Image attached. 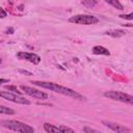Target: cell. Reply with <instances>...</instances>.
Instances as JSON below:
<instances>
[{"label":"cell","mask_w":133,"mask_h":133,"mask_svg":"<svg viewBox=\"0 0 133 133\" xmlns=\"http://www.w3.org/2000/svg\"><path fill=\"white\" fill-rule=\"evenodd\" d=\"M31 83H33L34 85L36 86H39L42 88H46V89H50L54 92H58V94H61V95H64V96H68V97H71L75 100H83V97L78 94L77 91H75L74 89L72 88H68L65 86H61V85H58L57 83H54V82H45V81H31Z\"/></svg>","instance_id":"cell-1"},{"label":"cell","mask_w":133,"mask_h":133,"mask_svg":"<svg viewBox=\"0 0 133 133\" xmlns=\"http://www.w3.org/2000/svg\"><path fill=\"white\" fill-rule=\"evenodd\" d=\"M1 125L5 128L9 129V130L21 132V133H33L34 132L33 127H31L25 123L15 121V119H4L1 122Z\"/></svg>","instance_id":"cell-2"},{"label":"cell","mask_w":133,"mask_h":133,"mask_svg":"<svg viewBox=\"0 0 133 133\" xmlns=\"http://www.w3.org/2000/svg\"><path fill=\"white\" fill-rule=\"evenodd\" d=\"M70 23L81 24V25H94L99 23V19L90 15H76L69 19Z\"/></svg>","instance_id":"cell-3"},{"label":"cell","mask_w":133,"mask_h":133,"mask_svg":"<svg viewBox=\"0 0 133 133\" xmlns=\"http://www.w3.org/2000/svg\"><path fill=\"white\" fill-rule=\"evenodd\" d=\"M104 96L106 98H109L111 100L114 101H119V102H124V103H128V104H133V97L131 95L122 92V91H117V90H109V91H105Z\"/></svg>","instance_id":"cell-4"},{"label":"cell","mask_w":133,"mask_h":133,"mask_svg":"<svg viewBox=\"0 0 133 133\" xmlns=\"http://www.w3.org/2000/svg\"><path fill=\"white\" fill-rule=\"evenodd\" d=\"M0 97L5 99V100H8L10 102H14V103H18V104H22V105H29L30 104V101L27 100L25 97H22L21 95L19 94H15V92H11V91H5V90H0Z\"/></svg>","instance_id":"cell-5"},{"label":"cell","mask_w":133,"mask_h":133,"mask_svg":"<svg viewBox=\"0 0 133 133\" xmlns=\"http://www.w3.org/2000/svg\"><path fill=\"white\" fill-rule=\"evenodd\" d=\"M20 87H21V89H22L25 94L29 95L30 97H33V98H36V99H41V100H46V99L49 98L48 94H46V92H44V91H41V90H38V89H35V88H33V87L26 86V85H21Z\"/></svg>","instance_id":"cell-6"},{"label":"cell","mask_w":133,"mask_h":133,"mask_svg":"<svg viewBox=\"0 0 133 133\" xmlns=\"http://www.w3.org/2000/svg\"><path fill=\"white\" fill-rule=\"evenodd\" d=\"M17 57L23 60H27L29 62H32L33 64H38L41 62V57L35 53H29V52H18Z\"/></svg>","instance_id":"cell-7"},{"label":"cell","mask_w":133,"mask_h":133,"mask_svg":"<svg viewBox=\"0 0 133 133\" xmlns=\"http://www.w3.org/2000/svg\"><path fill=\"white\" fill-rule=\"evenodd\" d=\"M103 125H105L106 127L110 128L112 131L114 132H118V133H123V132H130L131 130L123 125H119V124H116V123H112V122H109V121H103L102 122Z\"/></svg>","instance_id":"cell-8"},{"label":"cell","mask_w":133,"mask_h":133,"mask_svg":"<svg viewBox=\"0 0 133 133\" xmlns=\"http://www.w3.org/2000/svg\"><path fill=\"white\" fill-rule=\"evenodd\" d=\"M92 53L95 55H106V56L110 55V52L108 51V49H106L103 46H95L92 48Z\"/></svg>","instance_id":"cell-9"},{"label":"cell","mask_w":133,"mask_h":133,"mask_svg":"<svg viewBox=\"0 0 133 133\" xmlns=\"http://www.w3.org/2000/svg\"><path fill=\"white\" fill-rule=\"evenodd\" d=\"M105 34L110 35L112 37H121V36H124L126 34V31L125 30H122V29H112V30L106 31Z\"/></svg>","instance_id":"cell-10"},{"label":"cell","mask_w":133,"mask_h":133,"mask_svg":"<svg viewBox=\"0 0 133 133\" xmlns=\"http://www.w3.org/2000/svg\"><path fill=\"white\" fill-rule=\"evenodd\" d=\"M44 129H45L46 132H49V133H52V132H60L58 127H56L54 125H51L49 123H45L44 124Z\"/></svg>","instance_id":"cell-11"},{"label":"cell","mask_w":133,"mask_h":133,"mask_svg":"<svg viewBox=\"0 0 133 133\" xmlns=\"http://www.w3.org/2000/svg\"><path fill=\"white\" fill-rule=\"evenodd\" d=\"M106 3H108V4H110V5H112L113 7H115L116 9H119V10H122V9H124V6H123V4L118 1V0H104Z\"/></svg>","instance_id":"cell-12"},{"label":"cell","mask_w":133,"mask_h":133,"mask_svg":"<svg viewBox=\"0 0 133 133\" xmlns=\"http://www.w3.org/2000/svg\"><path fill=\"white\" fill-rule=\"evenodd\" d=\"M0 113L1 114H7V115H12L16 113V111L9 107H6V106H2L0 105Z\"/></svg>","instance_id":"cell-13"},{"label":"cell","mask_w":133,"mask_h":133,"mask_svg":"<svg viewBox=\"0 0 133 133\" xmlns=\"http://www.w3.org/2000/svg\"><path fill=\"white\" fill-rule=\"evenodd\" d=\"M97 3H98L97 0H83L82 1V4L87 8H94L97 5Z\"/></svg>","instance_id":"cell-14"},{"label":"cell","mask_w":133,"mask_h":133,"mask_svg":"<svg viewBox=\"0 0 133 133\" xmlns=\"http://www.w3.org/2000/svg\"><path fill=\"white\" fill-rule=\"evenodd\" d=\"M5 89H7V90H9L11 92H15V94H19V95L22 94V91H20L18 89V87L17 86H14V85H5Z\"/></svg>","instance_id":"cell-15"},{"label":"cell","mask_w":133,"mask_h":133,"mask_svg":"<svg viewBox=\"0 0 133 133\" xmlns=\"http://www.w3.org/2000/svg\"><path fill=\"white\" fill-rule=\"evenodd\" d=\"M58 128H59V131H60V132H63V133H65V132L74 133V132H75V130H74V129L69 128V127H65V126H60V127H58Z\"/></svg>","instance_id":"cell-16"},{"label":"cell","mask_w":133,"mask_h":133,"mask_svg":"<svg viewBox=\"0 0 133 133\" xmlns=\"http://www.w3.org/2000/svg\"><path fill=\"white\" fill-rule=\"evenodd\" d=\"M118 17L122 19H126V20H133V14L132 12H130L128 15H119Z\"/></svg>","instance_id":"cell-17"},{"label":"cell","mask_w":133,"mask_h":133,"mask_svg":"<svg viewBox=\"0 0 133 133\" xmlns=\"http://www.w3.org/2000/svg\"><path fill=\"white\" fill-rule=\"evenodd\" d=\"M19 73L24 74V75H27V76H32V75H33L31 72H28V71H26V70H19Z\"/></svg>","instance_id":"cell-18"},{"label":"cell","mask_w":133,"mask_h":133,"mask_svg":"<svg viewBox=\"0 0 133 133\" xmlns=\"http://www.w3.org/2000/svg\"><path fill=\"white\" fill-rule=\"evenodd\" d=\"M7 16V14H6V11L2 8V7H0V18L1 19H3V18H5Z\"/></svg>","instance_id":"cell-19"},{"label":"cell","mask_w":133,"mask_h":133,"mask_svg":"<svg viewBox=\"0 0 133 133\" xmlns=\"http://www.w3.org/2000/svg\"><path fill=\"white\" fill-rule=\"evenodd\" d=\"M83 131H84V132H97L96 130L90 129V128H87V127H84V128H83Z\"/></svg>","instance_id":"cell-20"},{"label":"cell","mask_w":133,"mask_h":133,"mask_svg":"<svg viewBox=\"0 0 133 133\" xmlns=\"http://www.w3.org/2000/svg\"><path fill=\"white\" fill-rule=\"evenodd\" d=\"M9 82V80L8 79H3V78H0V85L2 84V83H8Z\"/></svg>","instance_id":"cell-21"},{"label":"cell","mask_w":133,"mask_h":133,"mask_svg":"<svg viewBox=\"0 0 133 133\" xmlns=\"http://www.w3.org/2000/svg\"><path fill=\"white\" fill-rule=\"evenodd\" d=\"M14 31H15V30H14V28H8V29L6 30V32H7V33H9V34H12V33H14Z\"/></svg>","instance_id":"cell-22"},{"label":"cell","mask_w":133,"mask_h":133,"mask_svg":"<svg viewBox=\"0 0 133 133\" xmlns=\"http://www.w3.org/2000/svg\"><path fill=\"white\" fill-rule=\"evenodd\" d=\"M1 63H2V59L0 58V64H1Z\"/></svg>","instance_id":"cell-23"}]
</instances>
